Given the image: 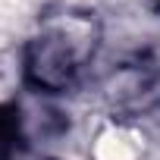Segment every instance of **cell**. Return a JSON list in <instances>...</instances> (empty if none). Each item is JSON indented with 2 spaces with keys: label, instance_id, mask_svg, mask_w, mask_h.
<instances>
[{
  "label": "cell",
  "instance_id": "cell-1",
  "mask_svg": "<svg viewBox=\"0 0 160 160\" xmlns=\"http://www.w3.org/2000/svg\"><path fill=\"white\" fill-rule=\"evenodd\" d=\"M94 157L98 160H135V141H132V135H126L119 129H110L98 138Z\"/></svg>",
  "mask_w": 160,
  "mask_h": 160
}]
</instances>
